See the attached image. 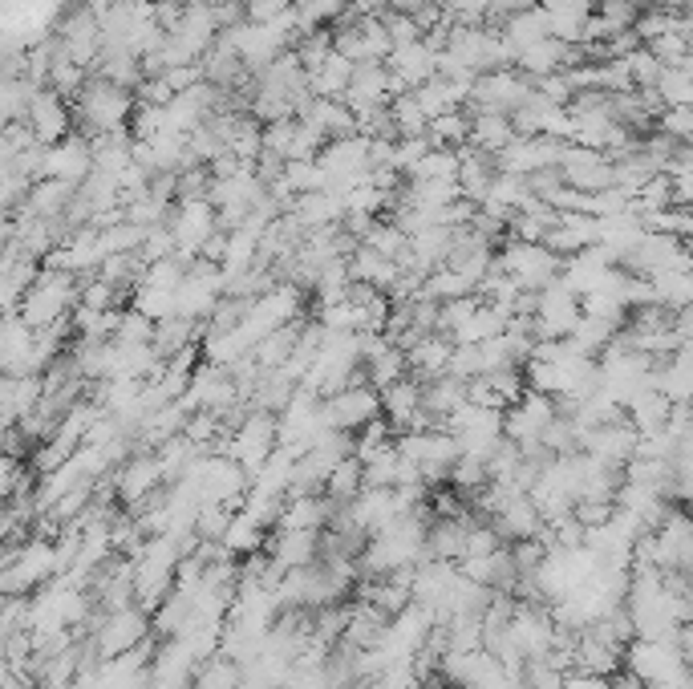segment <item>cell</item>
Instances as JSON below:
<instances>
[{"mask_svg":"<svg viewBox=\"0 0 693 689\" xmlns=\"http://www.w3.org/2000/svg\"><path fill=\"white\" fill-rule=\"evenodd\" d=\"M552 418H556V398L523 390V398L511 402V414H503V434L519 450H539V434L548 430Z\"/></svg>","mask_w":693,"mask_h":689,"instance_id":"6da1fadb","label":"cell"},{"mask_svg":"<svg viewBox=\"0 0 693 689\" xmlns=\"http://www.w3.org/2000/svg\"><path fill=\"white\" fill-rule=\"evenodd\" d=\"M321 414H325V422H329L333 430L349 434V430H361L365 422L381 418V398H377V390H369V386H341L337 394H329V398L321 402Z\"/></svg>","mask_w":693,"mask_h":689,"instance_id":"7a4b0ae2","label":"cell"},{"mask_svg":"<svg viewBox=\"0 0 693 689\" xmlns=\"http://www.w3.org/2000/svg\"><path fill=\"white\" fill-rule=\"evenodd\" d=\"M272 442H276L272 410H252L248 418H240V430H236V438H231L227 458H231V463H240L244 471H256L264 458L272 454Z\"/></svg>","mask_w":693,"mask_h":689,"instance_id":"3957f363","label":"cell"},{"mask_svg":"<svg viewBox=\"0 0 693 689\" xmlns=\"http://www.w3.org/2000/svg\"><path fill=\"white\" fill-rule=\"evenodd\" d=\"M535 309H539V313L531 317V325H535V333L544 337V341H564V337L576 329V321H580V304H576V296H572L564 284L548 288L544 300H539Z\"/></svg>","mask_w":693,"mask_h":689,"instance_id":"277c9868","label":"cell"},{"mask_svg":"<svg viewBox=\"0 0 693 689\" xmlns=\"http://www.w3.org/2000/svg\"><path fill=\"white\" fill-rule=\"evenodd\" d=\"M637 438L641 434L629 422H604V426H592V430L580 434L584 454H596V458H604V463H612V467L629 463L633 450H637Z\"/></svg>","mask_w":693,"mask_h":689,"instance_id":"5b68a950","label":"cell"},{"mask_svg":"<svg viewBox=\"0 0 693 689\" xmlns=\"http://www.w3.org/2000/svg\"><path fill=\"white\" fill-rule=\"evenodd\" d=\"M377 398H381V410L390 414V422L402 426V430H426V426H434L422 414V386H418V381H410V377H398L394 386H385Z\"/></svg>","mask_w":693,"mask_h":689,"instance_id":"8992f818","label":"cell"},{"mask_svg":"<svg viewBox=\"0 0 693 689\" xmlns=\"http://www.w3.org/2000/svg\"><path fill=\"white\" fill-rule=\"evenodd\" d=\"M321 556V531H280L268 544V564L276 572H292V568H308Z\"/></svg>","mask_w":693,"mask_h":689,"instance_id":"52a82bcc","label":"cell"},{"mask_svg":"<svg viewBox=\"0 0 693 689\" xmlns=\"http://www.w3.org/2000/svg\"><path fill=\"white\" fill-rule=\"evenodd\" d=\"M65 304H69V288H65V276H49L45 284H37L29 292V300L21 304V321L29 329H49L57 325V317L65 313Z\"/></svg>","mask_w":693,"mask_h":689,"instance_id":"ba28073f","label":"cell"},{"mask_svg":"<svg viewBox=\"0 0 693 689\" xmlns=\"http://www.w3.org/2000/svg\"><path fill=\"white\" fill-rule=\"evenodd\" d=\"M142 633H146V617L138 608H114L110 621L98 633V649H102V657H122V653L138 649Z\"/></svg>","mask_w":693,"mask_h":689,"instance_id":"9c48e42d","label":"cell"},{"mask_svg":"<svg viewBox=\"0 0 693 689\" xmlns=\"http://www.w3.org/2000/svg\"><path fill=\"white\" fill-rule=\"evenodd\" d=\"M49 572H53V548L37 540V544H29L25 552L13 556V568L0 576V592H25V588L41 584Z\"/></svg>","mask_w":693,"mask_h":689,"instance_id":"30bf717a","label":"cell"},{"mask_svg":"<svg viewBox=\"0 0 693 689\" xmlns=\"http://www.w3.org/2000/svg\"><path fill=\"white\" fill-rule=\"evenodd\" d=\"M507 321H511L507 309H495V304H475V309L450 329V345H479V341H491V337L507 333Z\"/></svg>","mask_w":693,"mask_h":689,"instance_id":"8fae6325","label":"cell"},{"mask_svg":"<svg viewBox=\"0 0 693 689\" xmlns=\"http://www.w3.org/2000/svg\"><path fill=\"white\" fill-rule=\"evenodd\" d=\"M215 272H199V276H187L175 284V317H187V321H199L207 317V309L215 304Z\"/></svg>","mask_w":693,"mask_h":689,"instance_id":"7c38bea8","label":"cell"},{"mask_svg":"<svg viewBox=\"0 0 693 689\" xmlns=\"http://www.w3.org/2000/svg\"><path fill=\"white\" fill-rule=\"evenodd\" d=\"M689 373H693L689 345H677L673 357L661 365V373H653V390L665 394L673 406H685V398H689Z\"/></svg>","mask_w":693,"mask_h":689,"instance_id":"4fadbf2b","label":"cell"},{"mask_svg":"<svg viewBox=\"0 0 693 689\" xmlns=\"http://www.w3.org/2000/svg\"><path fill=\"white\" fill-rule=\"evenodd\" d=\"M159 479H163V471H159V458H134V463H126V471L118 475V495L126 499V503H142L154 487H159Z\"/></svg>","mask_w":693,"mask_h":689,"instance_id":"5bb4252c","label":"cell"},{"mask_svg":"<svg viewBox=\"0 0 693 689\" xmlns=\"http://www.w3.org/2000/svg\"><path fill=\"white\" fill-rule=\"evenodd\" d=\"M669 410H673V402L649 386V390H641V394L629 402V426H633L641 438H645V434H657V430L665 426Z\"/></svg>","mask_w":693,"mask_h":689,"instance_id":"9a60e30c","label":"cell"},{"mask_svg":"<svg viewBox=\"0 0 693 689\" xmlns=\"http://www.w3.org/2000/svg\"><path fill=\"white\" fill-rule=\"evenodd\" d=\"M223 548L227 552H240V556H252V552H260V540H264V523H256L248 511H240V515H231L227 519V527H223Z\"/></svg>","mask_w":693,"mask_h":689,"instance_id":"2e32d148","label":"cell"},{"mask_svg":"<svg viewBox=\"0 0 693 689\" xmlns=\"http://www.w3.org/2000/svg\"><path fill=\"white\" fill-rule=\"evenodd\" d=\"M507 264H511L515 280H519V284H531V288L548 284V280H552V272H556V260H552V256H544L539 248H519V252H511V256H507Z\"/></svg>","mask_w":693,"mask_h":689,"instance_id":"e0dca14e","label":"cell"},{"mask_svg":"<svg viewBox=\"0 0 693 689\" xmlns=\"http://www.w3.org/2000/svg\"><path fill=\"white\" fill-rule=\"evenodd\" d=\"M450 349H454V345L442 341V337H422V341L410 345L406 365L418 369L422 377H442V369H446V361H450Z\"/></svg>","mask_w":693,"mask_h":689,"instance_id":"ac0fdd59","label":"cell"},{"mask_svg":"<svg viewBox=\"0 0 693 689\" xmlns=\"http://www.w3.org/2000/svg\"><path fill=\"white\" fill-rule=\"evenodd\" d=\"M195 685L199 689H244V673H240V661L231 657H215V661H199L195 665Z\"/></svg>","mask_w":693,"mask_h":689,"instance_id":"d6986e66","label":"cell"},{"mask_svg":"<svg viewBox=\"0 0 693 689\" xmlns=\"http://www.w3.org/2000/svg\"><path fill=\"white\" fill-rule=\"evenodd\" d=\"M325 491H329V499L337 503V507H345L357 491H361V463L353 454H345L341 463L329 471V479H325Z\"/></svg>","mask_w":693,"mask_h":689,"instance_id":"ffe728a7","label":"cell"},{"mask_svg":"<svg viewBox=\"0 0 693 689\" xmlns=\"http://www.w3.org/2000/svg\"><path fill=\"white\" fill-rule=\"evenodd\" d=\"M402 369H406V353L398 349V345H381L373 357H369V377H373V386H394V381L402 377Z\"/></svg>","mask_w":693,"mask_h":689,"instance_id":"44dd1931","label":"cell"},{"mask_svg":"<svg viewBox=\"0 0 693 689\" xmlns=\"http://www.w3.org/2000/svg\"><path fill=\"white\" fill-rule=\"evenodd\" d=\"M292 345H296V325H284V329H276V333H268L252 353H256V361L268 369H280L284 365V357L292 353Z\"/></svg>","mask_w":693,"mask_h":689,"instance_id":"7402d4cb","label":"cell"},{"mask_svg":"<svg viewBox=\"0 0 693 689\" xmlns=\"http://www.w3.org/2000/svg\"><path fill=\"white\" fill-rule=\"evenodd\" d=\"M138 313L146 317V321H167V317H175V288H142V296H138Z\"/></svg>","mask_w":693,"mask_h":689,"instance_id":"603a6c76","label":"cell"},{"mask_svg":"<svg viewBox=\"0 0 693 689\" xmlns=\"http://www.w3.org/2000/svg\"><path fill=\"white\" fill-rule=\"evenodd\" d=\"M191 333H195V321H187V317H167V321H159V329H154L150 337L159 341L163 353H171V349H187Z\"/></svg>","mask_w":693,"mask_h":689,"instance_id":"cb8c5ba5","label":"cell"},{"mask_svg":"<svg viewBox=\"0 0 693 689\" xmlns=\"http://www.w3.org/2000/svg\"><path fill=\"white\" fill-rule=\"evenodd\" d=\"M653 296H657L661 304H669V309H685V300H689V276H685V272H665V276H657Z\"/></svg>","mask_w":693,"mask_h":689,"instance_id":"d4e9b609","label":"cell"},{"mask_svg":"<svg viewBox=\"0 0 693 689\" xmlns=\"http://www.w3.org/2000/svg\"><path fill=\"white\" fill-rule=\"evenodd\" d=\"M467 288H471V280H462L458 272H450V276L430 280V288H426V292H430V296H454V300H458V296L467 292Z\"/></svg>","mask_w":693,"mask_h":689,"instance_id":"484cf974","label":"cell"},{"mask_svg":"<svg viewBox=\"0 0 693 689\" xmlns=\"http://www.w3.org/2000/svg\"><path fill=\"white\" fill-rule=\"evenodd\" d=\"M560 689H612L608 685V677H596V673H564L560 677Z\"/></svg>","mask_w":693,"mask_h":689,"instance_id":"4316f807","label":"cell"},{"mask_svg":"<svg viewBox=\"0 0 693 689\" xmlns=\"http://www.w3.org/2000/svg\"><path fill=\"white\" fill-rule=\"evenodd\" d=\"M357 268H361V276H369V280H377V284L394 280V268H390V264H381V260H377V256H369V252L357 260Z\"/></svg>","mask_w":693,"mask_h":689,"instance_id":"83f0119b","label":"cell"},{"mask_svg":"<svg viewBox=\"0 0 693 689\" xmlns=\"http://www.w3.org/2000/svg\"><path fill=\"white\" fill-rule=\"evenodd\" d=\"M17 487V463L9 454H0V499H9Z\"/></svg>","mask_w":693,"mask_h":689,"instance_id":"f1b7e54d","label":"cell"},{"mask_svg":"<svg viewBox=\"0 0 693 689\" xmlns=\"http://www.w3.org/2000/svg\"><path fill=\"white\" fill-rule=\"evenodd\" d=\"M0 454H5V442H0Z\"/></svg>","mask_w":693,"mask_h":689,"instance_id":"f546056e","label":"cell"}]
</instances>
